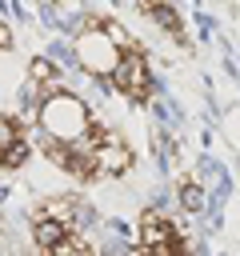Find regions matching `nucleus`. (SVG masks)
Here are the masks:
<instances>
[{
  "instance_id": "nucleus-1",
  "label": "nucleus",
  "mask_w": 240,
  "mask_h": 256,
  "mask_svg": "<svg viewBox=\"0 0 240 256\" xmlns=\"http://www.w3.org/2000/svg\"><path fill=\"white\" fill-rule=\"evenodd\" d=\"M88 124H92L88 104H84L76 92H68V88L52 92V96L36 108V128H40L44 136H56V140H68V144H76Z\"/></svg>"
},
{
  "instance_id": "nucleus-2",
  "label": "nucleus",
  "mask_w": 240,
  "mask_h": 256,
  "mask_svg": "<svg viewBox=\"0 0 240 256\" xmlns=\"http://www.w3.org/2000/svg\"><path fill=\"white\" fill-rule=\"evenodd\" d=\"M120 52H124V48H120L100 24H92V28H76V32H72V56H76V64H80L88 76L108 80L112 68H116V60H120Z\"/></svg>"
},
{
  "instance_id": "nucleus-3",
  "label": "nucleus",
  "mask_w": 240,
  "mask_h": 256,
  "mask_svg": "<svg viewBox=\"0 0 240 256\" xmlns=\"http://www.w3.org/2000/svg\"><path fill=\"white\" fill-rule=\"evenodd\" d=\"M112 88L116 92H124L128 100H136V104H148L152 100V64H148V56H144V48L140 44H132V48H124L120 52V60H116V68H112Z\"/></svg>"
},
{
  "instance_id": "nucleus-4",
  "label": "nucleus",
  "mask_w": 240,
  "mask_h": 256,
  "mask_svg": "<svg viewBox=\"0 0 240 256\" xmlns=\"http://www.w3.org/2000/svg\"><path fill=\"white\" fill-rule=\"evenodd\" d=\"M92 156H96V172H100V180L128 176V172H132V164H136L132 144H128V140H124L116 128H108V132H104V140L92 148Z\"/></svg>"
},
{
  "instance_id": "nucleus-5",
  "label": "nucleus",
  "mask_w": 240,
  "mask_h": 256,
  "mask_svg": "<svg viewBox=\"0 0 240 256\" xmlns=\"http://www.w3.org/2000/svg\"><path fill=\"white\" fill-rule=\"evenodd\" d=\"M180 224L164 212V208H144L136 220V248H160L168 240H180Z\"/></svg>"
},
{
  "instance_id": "nucleus-6",
  "label": "nucleus",
  "mask_w": 240,
  "mask_h": 256,
  "mask_svg": "<svg viewBox=\"0 0 240 256\" xmlns=\"http://www.w3.org/2000/svg\"><path fill=\"white\" fill-rule=\"evenodd\" d=\"M80 228H72V224H64V220H56V216H44V212H36L32 216V244L48 256V252H56L64 240H72Z\"/></svg>"
},
{
  "instance_id": "nucleus-7",
  "label": "nucleus",
  "mask_w": 240,
  "mask_h": 256,
  "mask_svg": "<svg viewBox=\"0 0 240 256\" xmlns=\"http://www.w3.org/2000/svg\"><path fill=\"white\" fill-rule=\"evenodd\" d=\"M140 12L164 32V36H172L176 44H188V32H184V20H180V12L172 8V0H140Z\"/></svg>"
},
{
  "instance_id": "nucleus-8",
  "label": "nucleus",
  "mask_w": 240,
  "mask_h": 256,
  "mask_svg": "<svg viewBox=\"0 0 240 256\" xmlns=\"http://www.w3.org/2000/svg\"><path fill=\"white\" fill-rule=\"evenodd\" d=\"M176 204H180L184 212H200V208H204V188H200V180H196L192 172H184V176L176 180Z\"/></svg>"
},
{
  "instance_id": "nucleus-9",
  "label": "nucleus",
  "mask_w": 240,
  "mask_h": 256,
  "mask_svg": "<svg viewBox=\"0 0 240 256\" xmlns=\"http://www.w3.org/2000/svg\"><path fill=\"white\" fill-rule=\"evenodd\" d=\"M28 160H32V140H28V136H16L12 144L0 148V168H4V172H20Z\"/></svg>"
},
{
  "instance_id": "nucleus-10",
  "label": "nucleus",
  "mask_w": 240,
  "mask_h": 256,
  "mask_svg": "<svg viewBox=\"0 0 240 256\" xmlns=\"http://www.w3.org/2000/svg\"><path fill=\"white\" fill-rule=\"evenodd\" d=\"M12 48H16V36H12V28L0 20V52H12Z\"/></svg>"
}]
</instances>
